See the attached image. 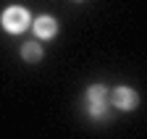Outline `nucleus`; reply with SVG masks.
Here are the masks:
<instances>
[{
	"label": "nucleus",
	"mask_w": 147,
	"mask_h": 139,
	"mask_svg": "<svg viewBox=\"0 0 147 139\" xmlns=\"http://www.w3.org/2000/svg\"><path fill=\"white\" fill-rule=\"evenodd\" d=\"M3 26H5L8 32H13V34L24 32V29L29 26V13H26V8H21V5L5 8V13H3Z\"/></svg>",
	"instance_id": "nucleus-1"
},
{
	"label": "nucleus",
	"mask_w": 147,
	"mask_h": 139,
	"mask_svg": "<svg viewBox=\"0 0 147 139\" xmlns=\"http://www.w3.org/2000/svg\"><path fill=\"white\" fill-rule=\"evenodd\" d=\"M110 102H113L118 110H134L139 97H137L134 89H129V87H118V89H113V95H110Z\"/></svg>",
	"instance_id": "nucleus-2"
},
{
	"label": "nucleus",
	"mask_w": 147,
	"mask_h": 139,
	"mask_svg": "<svg viewBox=\"0 0 147 139\" xmlns=\"http://www.w3.org/2000/svg\"><path fill=\"white\" fill-rule=\"evenodd\" d=\"M105 100H108L105 87H89V92H87V108H89L92 115H102L105 113Z\"/></svg>",
	"instance_id": "nucleus-3"
},
{
	"label": "nucleus",
	"mask_w": 147,
	"mask_h": 139,
	"mask_svg": "<svg viewBox=\"0 0 147 139\" xmlns=\"http://www.w3.org/2000/svg\"><path fill=\"white\" fill-rule=\"evenodd\" d=\"M55 32H58V24H55L53 16H40V19L34 21V34L40 40H50L55 37Z\"/></svg>",
	"instance_id": "nucleus-4"
},
{
	"label": "nucleus",
	"mask_w": 147,
	"mask_h": 139,
	"mask_svg": "<svg viewBox=\"0 0 147 139\" xmlns=\"http://www.w3.org/2000/svg\"><path fill=\"white\" fill-rule=\"evenodd\" d=\"M21 58L29 60V63H37V60H42V47L37 45V42H26L21 47Z\"/></svg>",
	"instance_id": "nucleus-5"
}]
</instances>
